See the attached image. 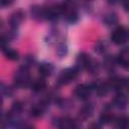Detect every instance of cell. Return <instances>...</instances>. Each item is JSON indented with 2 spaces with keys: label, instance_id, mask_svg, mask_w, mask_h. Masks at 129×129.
I'll use <instances>...</instances> for the list:
<instances>
[{
  "label": "cell",
  "instance_id": "1",
  "mask_svg": "<svg viewBox=\"0 0 129 129\" xmlns=\"http://www.w3.org/2000/svg\"><path fill=\"white\" fill-rule=\"evenodd\" d=\"M62 13L67 20L73 22L77 19V9L76 4L72 0H64V2L61 4Z\"/></svg>",
  "mask_w": 129,
  "mask_h": 129
},
{
  "label": "cell",
  "instance_id": "2",
  "mask_svg": "<svg viewBox=\"0 0 129 129\" xmlns=\"http://www.w3.org/2000/svg\"><path fill=\"white\" fill-rule=\"evenodd\" d=\"M14 81L15 84L18 87H26L30 82V76L29 72L26 67L20 68L14 75Z\"/></svg>",
  "mask_w": 129,
  "mask_h": 129
},
{
  "label": "cell",
  "instance_id": "3",
  "mask_svg": "<svg viewBox=\"0 0 129 129\" xmlns=\"http://www.w3.org/2000/svg\"><path fill=\"white\" fill-rule=\"evenodd\" d=\"M78 77V71L76 69H67L60 73L58 76V83L61 85H66L74 81Z\"/></svg>",
  "mask_w": 129,
  "mask_h": 129
},
{
  "label": "cell",
  "instance_id": "4",
  "mask_svg": "<svg viewBox=\"0 0 129 129\" xmlns=\"http://www.w3.org/2000/svg\"><path fill=\"white\" fill-rule=\"evenodd\" d=\"M126 38H127V31L122 26L117 27L113 31L112 35H111L112 41L114 43H116V44H122V43H124L125 40H126Z\"/></svg>",
  "mask_w": 129,
  "mask_h": 129
},
{
  "label": "cell",
  "instance_id": "5",
  "mask_svg": "<svg viewBox=\"0 0 129 129\" xmlns=\"http://www.w3.org/2000/svg\"><path fill=\"white\" fill-rule=\"evenodd\" d=\"M92 89H94V87L92 86H88V85H79L76 90H75V94L78 98L82 99V100H87L91 94Z\"/></svg>",
  "mask_w": 129,
  "mask_h": 129
},
{
  "label": "cell",
  "instance_id": "6",
  "mask_svg": "<svg viewBox=\"0 0 129 129\" xmlns=\"http://www.w3.org/2000/svg\"><path fill=\"white\" fill-rule=\"evenodd\" d=\"M93 63V60L91 59V57L86 54V53H81L79 54V56L77 57V67L81 68V69H88L91 67V64Z\"/></svg>",
  "mask_w": 129,
  "mask_h": 129
},
{
  "label": "cell",
  "instance_id": "7",
  "mask_svg": "<svg viewBox=\"0 0 129 129\" xmlns=\"http://www.w3.org/2000/svg\"><path fill=\"white\" fill-rule=\"evenodd\" d=\"M117 61L124 68H129V47L123 49L118 57H117Z\"/></svg>",
  "mask_w": 129,
  "mask_h": 129
},
{
  "label": "cell",
  "instance_id": "8",
  "mask_svg": "<svg viewBox=\"0 0 129 129\" xmlns=\"http://www.w3.org/2000/svg\"><path fill=\"white\" fill-rule=\"evenodd\" d=\"M23 16H24V15H23L22 11H20V10L14 12V13L11 15V17H10V24H11V26H12V27H17V26L22 22Z\"/></svg>",
  "mask_w": 129,
  "mask_h": 129
},
{
  "label": "cell",
  "instance_id": "9",
  "mask_svg": "<svg viewBox=\"0 0 129 129\" xmlns=\"http://www.w3.org/2000/svg\"><path fill=\"white\" fill-rule=\"evenodd\" d=\"M57 127L59 128H63V129H72V128H76V122L73 119L70 118H62L58 121L57 123Z\"/></svg>",
  "mask_w": 129,
  "mask_h": 129
},
{
  "label": "cell",
  "instance_id": "10",
  "mask_svg": "<svg viewBox=\"0 0 129 129\" xmlns=\"http://www.w3.org/2000/svg\"><path fill=\"white\" fill-rule=\"evenodd\" d=\"M113 104L118 109H124L127 105V98L123 94H119L115 97V99L113 101Z\"/></svg>",
  "mask_w": 129,
  "mask_h": 129
},
{
  "label": "cell",
  "instance_id": "11",
  "mask_svg": "<svg viewBox=\"0 0 129 129\" xmlns=\"http://www.w3.org/2000/svg\"><path fill=\"white\" fill-rule=\"evenodd\" d=\"M53 71V67L50 64V63H47V62H43L39 66L38 68V72L39 74L42 76V77H48L51 75Z\"/></svg>",
  "mask_w": 129,
  "mask_h": 129
},
{
  "label": "cell",
  "instance_id": "12",
  "mask_svg": "<svg viewBox=\"0 0 129 129\" xmlns=\"http://www.w3.org/2000/svg\"><path fill=\"white\" fill-rule=\"evenodd\" d=\"M109 87L113 88L115 90H121L124 87V79L118 78V77H114L110 80L109 82Z\"/></svg>",
  "mask_w": 129,
  "mask_h": 129
},
{
  "label": "cell",
  "instance_id": "13",
  "mask_svg": "<svg viewBox=\"0 0 129 129\" xmlns=\"http://www.w3.org/2000/svg\"><path fill=\"white\" fill-rule=\"evenodd\" d=\"M45 86H46L45 81L43 79H38V80H36V81L33 82V84H32V90L34 92H40V91H42L45 88Z\"/></svg>",
  "mask_w": 129,
  "mask_h": 129
},
{
  "label": "cell",
  "instance_id": "14",
  "mask_svg": "<svg viewBox=\"0 0 129 129\" xmlns=\"http://www.w3.org/2000/svg\"><path fill=\"white\" fill-rule=\"evenodd\" d=\"M109 85H106V84H99V85H97V86H95L94 87V89H96V92H97V94L99 95V96H105L107 93H108V91H109Z\"/></svg>",
  "mask_w": 129,
  "mask_h": 129
},
{
  "label": "cell",
  "instance_id": "15",
  "mask_svg": "<svg viewBox=\"0 0 129 129\" xmlns=\"http://www.w3.org/2000/svg\"><path fill=\"white\" fill-rule=\"evenodd\" d=\"M116 126L119 128H126L129 126V117L121 116L116 120Z\"/></svg>",
  "mask_w": 129,
  "mask_h": 129
},
{
  "label": "cell",
  "instance_id": "16",
  "mask_svg": "<svg viewBox=\"0 0 129 129\" xmlns=\"http://www.w3.org/2000/svg\"><path fill=\"white\" fill-rule=\"evenodd\" d=\"M4 53H5V56L10 59V60H15L18 58V52L12 48H6L4 49Z\"/></svg>",
  "mask_w": 129,
  "mask_h": 129
},
{
  "label": "cell",
  "instance_id": "17",
  "mask_svg": "<svg viewBox=\"0 0 129 129\" xmlns=\"http://www.w3.org/2000/svg\"><path fill=\"white\" fill-rule=\"evenodd\" d=\"M113 120H114V115L109 113V112H105L101 115V122L102 123L108 124V123H111Z\"/></svg>",
  "mask_w": 129,
  "mask_h": 129
},
{
  "label": "cell",
  "instance_id": "18",
  "mask_svg": "<svg viewBox=\"0 0 129 129\" xmlns=\"http://www.w3.org/2000/svg\"><path fill=\"white\" fill-rule=\"evenodd\" d=\"M92 112H93V108L91 105H86L85 107H83V109L81 110V115L84 117V118H87L89 116L92 115Z\"/></svg>",
  "mask_w": 129,
  "mask_h": 129
},
{
  "label": "cell",
  "instance_id": "19",
  "mask_svg": "<svg viewBox=\"0 0 129 129\" xmlns=\"http://www.w3.org/2000/svg\"><path fill=\"white\" fill-rule=\"evenodd\" d=\"M30 112H31V115H32L33 117H39V116L42 115L43 107H42V105H40V106H34V107L31 109Z\"/></svg>",
  "mask_w": 129,
  "mask_h": 129
},
{
  "label": "cell",
  "instance_id": "20",
  "mask_svg": "<svg viewBox=\"0 0 129 129\" xmlns=\"http://www.w3.org/2000/svg\"><path fill=\"white\" fill-rule=\"evenodd\" d=\"M22 109V105L20 103H14L13 106H12V109H11V112H14V113H18L20 112Z\"/></svg>",
  "mask_w": 129,
  "mask_h": 129
},
{
  "label": "cell",
  "instance_id": "21",
  "mask_svg": "<svg viewBox=\"0 0 129 129\" xmlns=\"http://www.w3.org/2000/svg\"><path fill=\"white\" fill-rule=\"evenodd\" d=\"M12 2H13V0H1V5L7 6V5H10Z\"/></svg>",
  "mask_w": 129,
  "mask_h": 129
},
{
  "label": "cell",
  "instance_id": "22",
  "mask_svg": "<svg viewBox=\"0 0 129 129\" xmlns=\"http://www.w3.org/2000/svg\"><path fill=\"white\" fill-rule=\"evenodd\" d=\"M123 89H126L129 92V79H124V87Z\"/></svg>",
  "mask_w": 129,
  "mask_h": 129
},
{
  "label": "cell",
  "instance_id": "23",
  "mask_svg": "<svg viewBox=\"0 0 129 129\" xmlns=\"http://www.w3.org/2000/svg\"><path fill=\"white\" fill-rule=\"evenodd\" d=\"M122 3H123V6H124L125 10L129 11V0H123Z\"/></svg>",
  "mask_w": 129,
  "mask_h": 129
},
{
  "label": "cell",
  "instance_id": "24",
  "mask_svg": "<svg viewBox=\"0 0 129 129\" xmlns=\"http://www.w3.org/2000/svg\"><path fill=\"white\" fill-rule=\"evenodd\" d=\"M109 2H110V3H116L117 0H109Z\"/></svg>",
  "mask_w": 129,
  "mask_h": 129
}]
</instances>
